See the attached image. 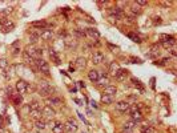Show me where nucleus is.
I'll list each match as a JSON object with an SVG mask.
<instances>
[{"label": "nucleus", "mask_w": 177, "mask_h": 133, "mask_svg": "<svg viewBox=\"0 0 177 133\" xmlns=\"http://www.w3.org/2000/svg\"><path fill=\"white\" fill-rule=\"evenodd\" d=\"M53 92H55V88H53L50 83L41 81L40 84H39V95H40L41 97H50Z\"/></svg>", "instance_id": "nucleus-1"}, {"label": "nucleus", "mask_w": 177, "mask_h": 133, "mask_svg": "<svg viewBox=\"0 0 177 133\" xmlns=\"http://www.w3.org/2000/svg\"><path fill=\"white\" fill-rule=\"evenodd\" d=\"M36 66H38L39 72H43L45 75H48V72H50V64H48V61L43 60V59H38L36 60Z\"/></svg>", "instance_id": "nucleus-2"}, {"label": "nucleus", "mask_w": 177, "mask_h": 133, "mask_svg": "<svg viewBox=\"0 0 177 133\" xmlns=\"http://www.w3.org/2000/svg\"><path fill=\"white\" fill-rule=\"evenodd\" d=\"M28 83H27L25 80H18L16 81V91H18L19 95H24V93H27V91H28Z\"/></svg>", "instance_id": "nucleus-3"}, {"label": "nucleus", "mask_w": 177, "mask_h": 133, "mask_svg": "<svg viewBox=\"0 0 177 133\" xmlns=\"http://www.w3.org/2000/svg\"><path fill=\"white\" fill-rule=\"evenodd\" d=\"M64 129L67 130V132H69V133L76 132V130H77V122H76L75 120L69 119L65 124H64Z\"/></svg>", "instance_id": "nucleus-4"}, {"label": "nucleus", "mask_w": 177, "mask_h": 133, "mask_svg": "<svg viewBox=\"0 0 177 133\" xmlns=\"http://www.w3.org/2000/svg\"><path fill=\"white\" fill-rule=\"evenodd\" d=\"M50 127L51 129H52L53 133H64V124H61V122L59 121H51L50 122Z\"/></svg>", "instance_id": "nucleus-5"}, {"label": "nucleus", "mask_w": 177, "mask_h": 133, "mask_svg": "<svg viewBox=\"0 0 177 133\" xmlns=\"http://www.w3.org/2000/svg\"><path fill=\"white\" fill-rule=\"evenodd\" d=\"M41 113H43L44 117H47V119H53L56 115L55 109H53L52 107H50V105H45V107L41 109Z\"/></svg>", "instance_id": "nucleus-6"}, {"label": "nucleus", "mask_w": 177, "mask_h": 133, "mask_svg": "<svg viewBox=\"0 0 177 133\" xmlns=\"http://www.w3.org/2000/svg\"><path fill=\"white\" fill-rule=\"evenodd\" d=\"M61 103H63L61 98L55 97V96H50V97H47V100H45V104L50 105V107H60Z\"/></svg>", "instance_id": "nucleus-7"}, {"label": "nucleus", "mask_w": 177, "mask_h": 133, "mask_svg": "<svg viewBox=\"0 0 177 133\" xmlns=\"http://www.w3.org/2000/svg\"><path fill=\"white\" fill-rule=\"evenodd\" d=\"M1 27H3L4 32H11L15 28V23L12 20H9V19H4L1 21Z\"/></svg>", "instance_id": "nucleus-8"}, {"label": "nucleus", "mask_w": 177, "mask_h": 133, "mask_svg": "<svg viewBox=\"0 0 177 133\" xmlns=\"http://www.w3.org/2000/svg\"><path fill=\"white\" fill-rule=\"evenodd\" d=\"M25 55L29 56V57H32V59L38 57V48H36L35 45L29 44V45L25 48Z\"/></svg>", "instance_id": "nucleus-9"}, {"label": "nucleus", "mask_w": 177, "mask_h": 133, "mask_svg": "<svg viewBox=\"0 0 177 133\" xmlns=\"http://www.w3.org/2000/svg\"><path fill=\"white\" fill-rule=\"evenodd\" d=\"M64 44H65V47L67 48H71V49H75L76 47H77V40L73 37H71V36H67V37L64 39Z\"/></svg>", "instance_id": "nucleus-10"}, {"label": "nucleus", "mask_w": 177, "mask_h": 133, "mask_svg": "<svg viewBox=\"0 0 177 133\" xmlns=\"http://www.w3.org/2000/svg\"><path fill=\"white\" fill-rule=\"evenodd\" d=\"M104 60V53L100 52V51H96L92 53V63L93 64H100Z\"/></svg>", "instance_id": "nucleus-11"}, {"label": "nucleus", "mask_w": 177, "mask_h": 133, "mask_svg": "<svg viewBox=\"0 0 177 133\" xmlns=\"http://www.w3.org/2000/svg\"><path fill=\"white\" fill-rule=\"evenodd\" d=\"M85 36H89V37H92V39H99L100 37V32L97 31L96 28H87L85 29Z\"/></svg>", "instance_id": "nucleus-12"}, {"label": "nucleus", "mask_w": 177, "mask_h": 133, "mask_svg": "<svg viewBox=\"0 0 177 133\" xmlns=\"http://www.w3.org/2000/svg\"><path fill=\"white\" fill-rule=\"evenodd\" d=\"M53 37V33L51 29H44V31L40 32V39L44 41H50L51 39Z\"/></svg>", "instance_id": "nucleus-13"}, {"label": "nucleus", "mask_w": 177, "mask_h": 133, "mask_svg": "<svg viewBox=\"0 0 177 133\" xmlns=\"http://www.w3.org/2000/svg\"><path fill=\"white\" fill-rule=\"evenodd\" d=\"M128 76V71L127 69H117V72L115 73V79H116L117 81H124L125 77Z\"/></svg>", "instance_id": "nucleus-14"}, {"label": "nucleus", "mask_w": 177, "mask_h": 133, "mask_svg": "<svg viewBox=\"0 0 177 133\" xmlns=\"http://www.w3.org/2000/svg\"><path fill=\"white\" fill-rule=\"evenodd\" d=\"M116 93H117V88L115 85H108L103 91V95H107V96H115Z\"/></svg>", "instance_id": "nucleus-15"}, {"label": "nucleus", "mask_w": 177, "mask_h": 133, "mask_svg": "<svg viewBox=\"0 0 177 133\" xmlns=\"http://www.w3.org/2000/svg\"><path fill=\"white\" fill-rule=\"evenodd\" d=\"M129 103L128 101H119L116 103V109L120 110V112H127L128 109H129Z\"/></svg>", "instance_id": "nucleus-16"}, {"label": "nucleus", "mask_w": 177, "mask_h": 133, "mask_svg": "<svg viewBox=\"0 0 177 133\" xmlns=\"http://www.w3.org/2000/svg\"><path fill=\"white\" fill-rule=\"evenodd\" d=\"M142 119H144V116H142L141 110H136V112H133V113L131 115V120H132V121H135L136 124L141 121Z\"/></svg>", "instance_id": "nucleus-17"}, {"label": "nucleus", "mask_w": 177, "mask_h": 133, "mask_svg": "<svg viewBox=\"0 0 177 133\" xmlns=\"http://www.w3.org/2000/svg\"><path fill=\"white\" fill-rule=\"evenodd\" d=\"M88 77H89L91 81H93V83H97V80L100 79V75H99V72H97L96 69H91L89 72H88Z\"/></svg>", "instance_id": "nucleus-18"}, {"label": "nucleus", "mask_w": 177, "mask_h": 133, "mask_svg": "<svg viewBox=\"0 0 177 133\" xmlns=\"http://www.w3.org/2000/svg\"><path fill=\"white\" fill-rule=\"evenodd\" d=\"M11 98H12V101H13V104H16V105L23 104V96L19 95V93H12Z\"/></svg>", "instance_id": "nucleus-19"}, {"label": "nucleus", "mask_w": 177, "mask_h": 133, "mask_svg": "<svg viewBox=\"0 0 177 133\" xmlns=\"http://www.w3.org/2000/svg\"><path fill=\"white\" fill-rule=\"evenodd\" d=\"M75 64H76V66H77L79 69H84L85 66H87V60H85L84 57H77L76 59V61H75Z\"/></svg>", "instance_id": "nucleus-20"}, {"label": "nucleus", "mask_w": 177, "mask_h": 133, "mask_svg": "<svg viewBox=\"0 0 177 133\" xmlns=\"http://www.w3.org/2000/svg\"><path fill=\"white\" fill-rule=\"evenodd\" d=\"M29 117H32L33 120H40L41 117H43L41 109H39V110H29Z\"/></svg>", "instance_id": "nucleus-21"}, {"label": "nucleus", "mask_w": 177, "mask_h": 133, "mask_svg": "<svg viewBox=\"0 0 177 133\" xmlns=\"http://www.w3.org/2000/svg\"><path fill=\"white\" fill-rule=\"evenodd\" d=\"M39 40H40V33H33V32L29 33V43H31L32 45H35Z\"/></svg>", "instance_id": "nucleus-22"}, {"label": "nucleus", "mask_w": 177, "mask_h": 133, "mask_svg": "<svg viewBox=\"0 0 177 133\" xmlns=\"http://www.w3.org/2000/svg\"><path fill=\"white\" fill-rule=\"evenodd\" d=\"M113 100H115V96H107V95H103L101 96V103H103V104H105V105L112 104V103H113Z\"/></svg>", "instance_id": "nucleus-23"}, {"label": "nucleus", "mask_w": 177, "mask_h": 133, "mask_svg": "<svg viewBox=\"0 0 177 133\" xmlns=\"http://www.w3.org/2000/svg\"><path fill=\"white\" fill-rule=\"evenodd\" d=\"M129 9H131L132 16H139V15L141 13V8H140L139 6H136V4H132V6L129 7Z\"/></svg>", "instance_id": "nucleus-24"}, {"label": "nucleus", "mask_w": 177, "mask_h": 133, "mask_svg": "<svg viewBox=\"0 0 177 133\" xmlns=\"http://www.w3.org/2000/svg\"><path fill=\"white\" fill-rule=\"evenodd\" d=\"M50 57L52 59V61H53L55 64H60V63H61V61H60V57H59V55L55 52V51H53V49H51V51H50Z\"/></svg>", "instance_id": "nucleus-25"}, {"label": "nucleus", "mask_w": 177, "mask_h": 133, "mask_svg": "<svg viewBox=\"0 0 177 133\" xmlns=\"http://www.w3.org/2000/svg\"><path fill=\"white\" fill-rule=\"evenodd\" d=\"M136 125H137L136 122H135V121H132V120H131V121L125 122V124H124V127H122V129H124L125 132H129V130H132L135 127H136Z\"/></svg>", "instance_id": "nucleus-26"}, {"label": "nucleus", "mask_w": 177, "mask_h": 133, "mask_svg": "<svg viewBox=\"0 0 177 133\" xmlns=\"http://www.w3.org/2000/svg\"><path fill=\"white\" fill-rule=\"evenodd\" d=\"M35 125H36V128H38L39 130H43V129H45V128H47V122L44 121L43 119H40V120H36Z\"/></svg>", "instance_id": "nucleus-27"}, {"label": "nucleus", "mask_w": 177, "mask_h": 133, "mask_svg": "<svg viewBox=\"0 0 177 133\" xmlns=\"http://www.w3.org/2000/svg\"><path fill=\"white\" fill-rule=\"evenodd\" d=\"M108 83H109V81H108V77H107V76L97 80V85H99V87H104V88L108 87Z\"/></svg>", "instance_id": "nucleus-28"}, {"label": "nucleus", "mask_w": 177, "mask_h": 133, "mask_svg": "<svg viewBox=\"0 0 177 133\" xmlns=\"http://www.w3.org/2000/svg\"><path fill=\"white\" fill-rule=\"evenodd\" d=\"M29 110H39L40 109V103L39 101H32L31 104H28Z\"/></svg>", "instance_id": "nucleus-29"}, {"label": "nucleus", "mask_w": 177, "mask_h": 133, "mask_svg": "<svg viewBox=\"0 0 177 133\" xmlns=\"http://www.w3.org/2000/svg\"><path fill=\"white\" fill-rule=\"evenodd\" d=\"M117 69H119V65H117V63H115V61H113V63L109 65V73L115 76V73L117 72Z\"/></svg>", "instance_id": "nucleus-30"}, {"label": "nucleus", "mask_w": 177, "mask_h": 133, "mask_svg": "<svg viewBox=\"0 0 177 133\" xmlns=\"http://www.w3.org/2000/svg\"><path fill=\"white\" fill-rule=\"evenodd\" d=\"M174 43H176V41H174V39H173V40H169V41H163L161 44H163V47L165 49H169V48H172V47L174 45Z\"/></svg>", "instance_id": "nucleus-31"}, {"label": "nucleus", "mask_w": 177, "mask_h": 133, "mask_svg": "<svg viewBox=\"0 0 177 133\" xmlns=\"http://www.w3.org/2000/svg\"><path fill=\"white\" fill-rule=\"evenodd\" d=\"M31 25L32 27H38V28H45L47 23H45V21H33Z\"/></svg>", "instance_id": "nucleus-32"}, {"label": "nucleus", "mask_w": 177, "mask_h": 133, "mask_svg": "<svg viewBox=\"0 0 177 133\" xmlns=\"http://www.w3.org/2000/svg\"><path fill=\"white\" fill-rule=\"evenodd\" d=\"M13 11V8H12V7H7V8H4L3 11H0V16H7V15H9L11 13V12Z\"/></svg>", "instance_id": "nucleus-33"}, {"label": "nucleus", "mask_w": 177, "mask_h": 133, "mask_svg": "<svg viewBox=\"0 0 177 133\" xmlns=\"http://www.w3.org/2000/svg\"><path fill=\"white\" fill-rule=\"evenodd\" d=\"M128 37H129V39H131V40L132 41H136V43H140V41H141V40H140V37H139V36H137V35H135V33H132V32H129V33H128Z\"/></svg>", "instance_id": "nucleus-34"}, {"label": "nucleus", "mask_w": 177, "mask_h": 133, "mask_svg": "<svg viewBox=\"0 0 177 133\" xmlns=\"http://www.w3.org/2000/svg\"><path fill=\"white\" fill-rule=\"evenodd\" d=\"M140 107H141L140 104H136V105H129V109H128L127 112H129V113L132 115V113L136 112V110H140Z\"/></svg>", "instance_id": "nucleus-35"}, {"label": "nucleus", "mask_w": 177, "mask_h": 133, "mask_svg": "<svg viewBox=\"0 0 177 133\" xmlns=\"http://www.w3.org/2000/svg\"><path fill=\"white\" fill-rule=\"evenodd\" d=\"M160 39H161V43H163V41H169V40H173V36H171V35H160Z\"/></svg>", "instance_id": "nucleus-36"}, {"label": "nucleus", "mask_w": 177, "mask_h": 133, "mask_svg": "<svg viewBox=\"0 0 177 133\" xmlns=\"http://www.w3.org/2000/svg\"><path fill=\"white\" fill-rule=\"evenodd\" d=\"M0 68L1 69L8 68V61H7V59H0Z\"/></svg>", "instance_id": "nucleus-37"}, {"label": "nucleus", "mask_w": 177, "mask_h": 133, "mask_svg": "<svg viewBox=\"0 0 177 133\" xmlns=\"http://www.w3.org/2000/svg\"><path fill=\"white\" fill-rule=\"evenodd\" d=\"M73 33H75L77 37H85V32L81 31V29H75V31H73Z\"/></svg>", "instance_id": "nucleus-38"}, {"label": "nucleus", "mask_w": 177, "mask_h": 133, "mask_svg": "<svg viewBox=\"0 0 177 133\" xmlns=\"http://www.w3.org/2000/svg\"><path fill=\"white\" fill-rule=\"evenodd\" d=\"M135 4H136V6H139V7H144V6H147L148 3H147L145 0H137Z\"/></svg>", "instance_id": "nucleus-39"}, {"label": "nucleus", "mask_w": 177, "mask_h": 133, "mask_svg": "<svg viewBox=\"0 0 177 133\" xmlns=\"http://www.w3.org/2000/svg\"><path fill=\"white\" fill-rule=\"evenodd\" d=\"M12 48H13V55H18V53H20V48H16V45H13V44H12Z\"/></svg>", "instance_id": "nucleus-40"}, {"label": "nucleus", "mask_w": 177, "mask_h": 133, "mask_svg": "<svg viewBox=\"0 0 177 133\" xmlns=\"http://www.w3.org/2000/svg\"><path fill=\"white\" fill-rule=\"evenodd\" d=\"M4 127V117L1 115H0V129Z\"/></svg>", "instance_id": "nucleus-41"}, {"label": "nucleus", "mask_w": 177, "mask_h": 133, "mask_svg": "<svg viewBox=\"0 0 177 133\" xmlns=\"http://www.w3.org/2000/svg\"><path fill=\"white\" fill-rule=\"evenodd\" d=\"M154 24H160V23H161V19H160V18H154Z\"/></svg>", "instance_id": "nucleus-42"}, {"label": "nucleus", "mask_w": 177, "mask_h": 133, "mask_svg": "<svg viewBox=\"0 0 177 133\" xmlns=\"http://www.w3.org/2000/svg\"><path fill=\"white\" fill-rule=\"evenodd\" d=\"M36 133H40V132H36Z\"/></svg>", "instance_id": "nucleus-43"}]
</instances>
